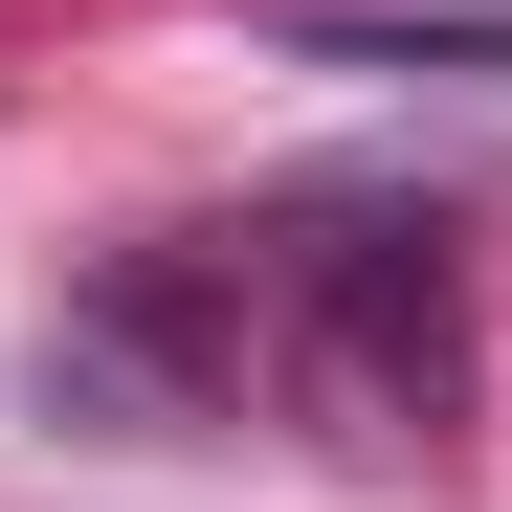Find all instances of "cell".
Segmentation results:
<instances>
[{"mask_svg": "<svg viewBox=\"0 0 512 512\" xmlns=\"http://www.w3.org/2000/svg\"><path fill=\"white\" fill-rule=\"evenodd\" d=\"M312 67H512V0H268Z\"/></svg>", "mask_w": 512, "mask_h": 512, "instance_id": "obj_2", "label": "cell"}, {"mask_svg": "<svg viewBox=\"0 0 512 512\" xmlns=\"http://www.w3.org/2000/svg\"><path fill=\"white\" fill-rule=\"evenodd\" d=\"M45 401H156V423H245L268 401L334 468H423L468 401V290L446 223L401 201H268V223H179L45 334Z\"/></svg>", "mask_w": 512, "mask_h": 512, "instance_id": "obj_1", "label": "cell"}]
</instances>
